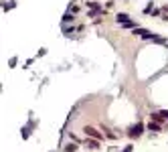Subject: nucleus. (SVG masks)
Returning a JSON list of instances; mask_svg holds the SVG:
<instances>
[{"instance_id": "nucleus-6", "label": "nucleus", "mask_w": 168, "mask_h": 152, "mask_svg": "<svg viewBox=\"0 0 168 152\" xmlns=\"http://www.w3.org/2000/svg\"><path fill=\"white\" fill-rule=\"evenodd\" d=\"M115 20H118L120 25H126V22L130 20V16L126 14V12H118V16H115Z\"/></svg>"}, {"instance_id": "nucleus-8", "label": "nucleus", "mask_w": 168, "mask_h": 152, "mask_svg": "<svg viewBox=\"0 0 168 152\" xmlns=\"http://www.w3.org/2000/svg\"><path fill=\"white\" fill-rule=\"evenodd\" d=\"M87 6H89L91 10H103V6H101L97 0H91V2H87Z\"/></svg>"}, {"instance_id": "nucleus-11", "label": "nucleus", "mask_w": 168, "mask_h": 152, "mask_svg": "<svg viewBox=\"0 0 168 152\" xmlns=\"http://www.w3.org/2000/svg\"><path fill=\"white\" fill-rule=\"evenodd\" d=\"M124 26V29H138V25H136L134 20H128V22H126V25H122Z\"/></svg>"}, {"instance_id": "nucleus-1", "label": "nucleus", "mask_w": 168, "mask_h": 152, "mask_svg": "<svg viewBox=\"0 0 168 152\" xmlns=\"http://www.w3.org/2000/svg\"><path fill=\"white\" fill-rule=\"evenodd\" d=\"M142 132H144V124H142V122H138V124H134V126L128 128V136H130V138H140Z\"/></svg>"}, {"instance_id": "nucleus-10", "label": "nucleus", "mask_w": 168, "mask_h": 152, "mask_svg": "<svg viewBox=\"0 0 168 152\" xmlns=\"http://www.w3.org/2000/svg\"><path fill=\"white\" fill-rule=\"evenodd\" d=\"M67 22H73V12H67L63 16V25H67Z\"/></svg>"}, {"instance_id": "nucleus-15", "label": "nucleus", "mask_w": 168, "mask_h": 152, "mask_svg": "<svg viewBox=\"0 0 168 152\" xmlns=\"http://www.w3.org/2000/svg\"><path fill=\"white\" fill-rule=\"evenodd\" d=\"M22 138H29V128H22Z\"/></svg>"}, {"instance_id": "nucleus-3", "label": "nucleus", "mask_w": 168, "mask_h": 152, "mask_svg": "<svg viewBox=\"0 0 168 152\" xmlns=\"http://www.w3.org/2000/svg\"><path fill=\"white\" fill-rule=\"evenodd\" d=\"M134 34H138V37H142V39H152L154 33H150L148 29H140L138 26V29H134Z\"/></svg>"}, {"instance_id": "nucleus-7", "label": "nucleus", "mask_w": 168, "mask_h": 152, "mask_svg": "<svg viewBox=\"0 0 168 152\" xmlns=\"http://www.w3.org/2000/svg\"><path fill=\"white\" fill-rule=\"evenodd\" d=\"M148 130H150V132H160V130H162V124L150 122V124H148Z\"/></svg>"}, {"instance_id": "nucleus-13", "label": "nucleus", "mask_w": 168, "mask_h": 152, "mask_svg": "<svg viewBox=\"0 0 168 152\" xmlns=\"http://www.w3.org/2000/svg\"><path fill=\"white\" fill-rule=\"evenodd\" d=\"M103 132H106V136L110 138V140H115V138H118V136H115L114 132H110V130H103Z\"/></svg>"}, {"instance_id": "nucleus-18", "label": "nucleus", "mask_w": 168, "mask_h": 152, "mask_svg": "<svg viewBox=\"0 0 168 152\" xmlns=\"http://www.w3.org/2000/svg\"><path fill=\"white\" fill-rule=\"evenodd\" d=\"M162 20H166V22H168V14H164V16H162Z\"/></svg>"}, {"instance_id": "nucleus-9", "label": "nucleus", "mask_w": 168, "mask_h": 152, "mask_svg": "<svg viewBox=\"0 0 168 152\" xmlns=\"http://www.w3.org/2000/svg\"><path fill=\"white\" fill-rule=\"evenodd\" d=\"M65 152H75L77 150V144L75 142H69V144H65V148H63Z\"/></svg>"}, {"instance_id": "nucleus-19", "label": "nucleus", "mask_w": 168, "mask_h": 152, "mask_svg": "<svg viewBox=\"0 0 168 152\" xmlns=\"http://www.w3.org/2000/svg\"><path fill=\"white\" fill-rule=\"evenodd\" d=\"M162 10H164V12H168V6H164V8H162Z\"/></svg>"}, {"instance_id": "nucleus-14", "label": "nucleus", "mask_w": 168, "mask_h": 152, "mask_svg": "<svg viewBox=\"0 0 168 152\" xmlns=\"http://www.w3.org/2000/svg\"><path fill=\"white\" fill-rule=\"evenodd\" d=\"M63 33H65V34H71V33H73V26L69 29V26H65V25H63Z\"/></svg>"}, {"instance_id": "nucleus-16", "label": "nucleus", "mask_w": 168, "mask_h": 152, "mask_svg": "<svg viewBox=\"0 0 168 152\" xmlns=\"http://www.w3.org/2000/svg\"><path fill=\"white\" fill-rule=\"evenodd\" d=\"M160 114H162L164 118H166V120H168V110H162V112H160Z\"/></svg>"}, {"instance_id": "nucleus-4", "label": "nucleus", "mask_w": 168, "mask_h": 152, "mask_svg": "<svg viewBox=\"0 0 168 152\" xmlns=\"http://www.w3.org/2000/svg\"><path fill=\"white\" fill-rule=\"evenodd\" d=\"M85 144H87V148H91V150H97V148H99V140H93V138H85Z\"/></svg>"}, {"instance_id": "nucleus-5", "label": "nucleus", "mask_w": 168, "mask_h": 152, "mask_svg": "<svg viewBox=\"0 0 168 152\" xmlns=\"http://www.w3.org/2000/svg\"><path fill=\"white\" fill-rule=\"evenodd\" d=\"M164 120H166V118H164V116H162V114H150V122H156V124H162L164 122Z\"/></svg>"}, {"instance_id": "nucleus-17", "label": "nucleus", "mask_w": 168, "mask_h": 152, "mask_svg": "<svg viewBox=\"0 0 168 152\" xmlns=\"http://www.w3.org/2000/svg\"><path fill=\"white\" fill-rule=\"evenodd\" d=\"M132 148H134V146H126V148H124L122 152H132Z\"/></svg>"}, {"instance_id": "nucleus-2", "label": "nucleus", "mask_w": 168, "mask_h": 152, "mask_svg": "<svg viewBox=\"0 0 168 152\" xmlns=\"http://www.w3.org/2000/svg\"><path fill=\"white\" fill-rule=\"evenodd\" d=\"M83 132H85L87 138H93V140H101V132H97L93 126H85L83 128Z\"/></svg>"}, {"instance_id": "nucleus-20", "label": "nucleus", "mask_w": 168, "mask_h": 152, "mask_svg": "<svg viewBox=\"0 0 168 152\" xmlns=\"http://www.w3.org/2000/svg\"><path fill=\"white\" fill-rule=\"evenodd\" d=\"M166 47H168V43H166Z\"/></svg>"}, {"instance_id": "nucleus-12", "label": "nucleus", "mask_w": 168, "mask_h": 152, "mask_svg": "<svg viewBox=\"0 0 168 152\" xmlns=\"http://www.w3.org/2000/svg\"><path fill=\"white\" fill-rule=\"evenodd\" d=\"M144 12H146V14H150V12H154V4H152V2H150V4H148V6L144 8Z\"/></svg>"}]
</instances>
